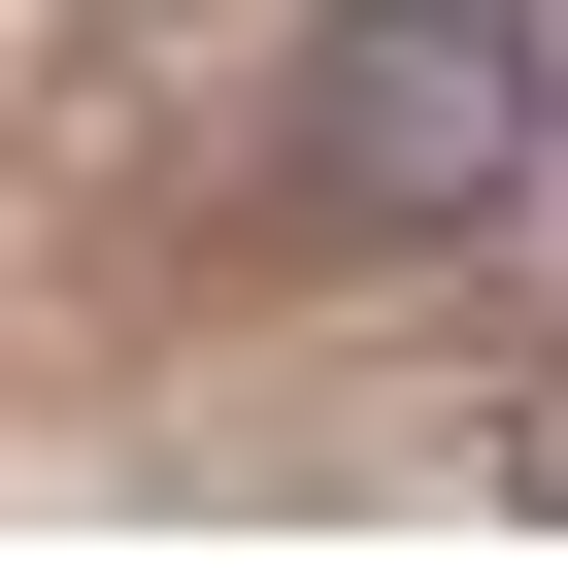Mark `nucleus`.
I'll return each mask as SVG.
<instances>
[{
    "label": "nucleus",
    "instance_id": "obj_1",
    "mask_svg": "<svg viewBox=\"0 0 568 568\" xmlns=\"http://www.w3.org/2000/svg\"><path fill=\"white\" fill-rule=\"evenodd\" d=\"M535 168H568V101H535L501 0H335L302 34V201L335 234H501Z\"/></svg>",
    "mask_w": 568,
    "mask_h": 568
}]
</instances>
